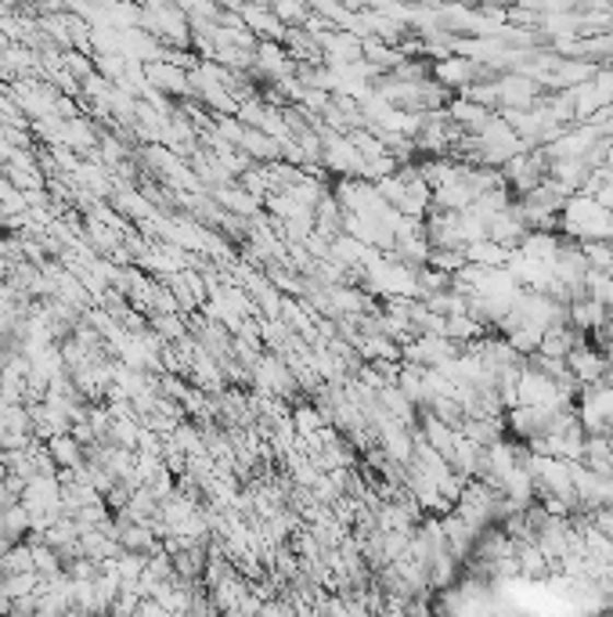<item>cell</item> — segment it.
Listing matches in <instances>:
<instances>
[{
	"label": "cell",
	"mask_w": 613,
	"mask_h": 617,
	"mask_svg": "<svg viewBox=\"0 0 613 617\" xmlns=\"http://www.w3.org/2000/svg\"><path fill=\"white\" fill-rule=\"evenodd\" d=\"M495 83H498V108H531V105H537V91H542V83H537L531 72H523V69L501 72Z\"/></svg>",
	"instance_id": "cell-1"
},
{
	"label": "cell",
	"mask_w": 613,
	"mask_h": 617,
	"mask_svg": "<svg viewBox=\"0 0 613 617\" xmlns=\"http://www.w3.org/2000/svg\"><path fill=\"white\" fill-rule=\"evenodd\" d=\"M429 77H433V80L440 83V88H448V91H465L473 80H481V66H476L473 58H465V55H459V52H451V55H444V58H437V61H433Z\"/></svg>",
	"instance_id": "cell-2"
},
{
	"label": "cell",
	"mask_w": 613,
	"mask_h": 617,
	"mask_svg": "<svg viewBox=\"0 0 613 617\" xmlns=\"http://www.w3.org/2000/svg\"><path fill=\"white\" fill-rule=\"evenodd\" d=\"M567 368L574 373V379L581 382H599V379H606L610 376V365H606V354L603 351H592V347H578L574 343L570 354H567Z\"/></svg>",
	"instance_id": "cell-3"
}]
</instances>
